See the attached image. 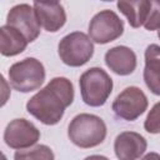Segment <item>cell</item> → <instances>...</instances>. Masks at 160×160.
<instances>
[{
  "instance_id": "1",
  "label": "cell",
  "mask_w": 160,
  "mask_h": 160,
  "mask_svg": "<svg viewBox=\"0 0 160 160\" xmlns=\"http://www.w3.org/2000/svg\"><path fill=\"white\" fill-rule=\"evenodd\" d=\"M72 82L66 78L58 76L29 99L26 110L40 122L55 125L62 119L65 109L72 104Z\"/></svg>"
},
{
  "instance_id": "2",
  "label": "cell",
  "mask_w": 160,
  "mask_h": 160,
  "mask_svg": "<svg viewBox=\"0 0 160 160\" xmlns=\"http://www.w3.org/2000/svg\"><path fill=\"white\" fill-rule=\"evenodd\" d=\"M68 136L70 141L82 149L100 145L106 136L104 120L92 114H79L69 124Z\"/></svg>"
},
{
  "instance_id": "3",
  "label": "cell",
  "mask_w": 160,
  "mask_h": 160,
  "mask_svg": "<svg viewBox=\"0 0 160 160\" xmlns=\"http://www.w3.org/2000/svg\"><path fill=\"white\" fill-rule=\"evenodd\" d=\"M79 85L84 102L92 108L104 105L112 91V80L101 68H90L82 72Z\"/></svg>"
},
{
  "instance_id": "4",
  "label": "cell",
  "mask_w": 160,
  "mask_h": 160,
  "mask_svg": "<svg viewBox=\"0 0 160 160\" xmlns=\"http://www.w3.org/2000/svg\"><path fill=\"white\" fill-rule=\"evenodd\" d=\"M8 74L10 85L19 92L38 90L45 80L44 65L35 58H26L12 64Z\"/></svg>"
},
{
  "instance_id": "5",
  "label": "cell",
  "mask_w": 160,
  "mask_h": 160,
  "mask_svg": "<svg viewBox=\"0 0 160 160\" xmlns=\"http://www.w3.org/2000/svg\"><path fill=\"white\" fill-rule=\"evenodd\" d=\"M60 60L72 68L85 65L94 55V44L90 36L81 31H74L64 36L58 46Z\"/></svg>"
},
{
  "instance_id": "6",
  "label": "cell",
  "mask_w": 160,
  "mask_h": 160,
  "mask_svg": "<svg viewBox=\"0 0 160 160\" xmlns=\"http://www.w3.org/2000/svg\"><path fill=\"white\" fill-rule=\"evenodd\" d=\"M124 32L122 20L111 10H102L98 12L89 24V36L96 44H108Z\"/></svg>"
},
{
  "instance_id": "7",
  "label": "cell",
  "mask_w": 160,
  "mask_h": 160,
  "mask_svg": "<svg viewBox=\"0 0 160 160\" xmlns=\"http://www.w3.org/2000/svg\"><path fill=\"white\" fill-rule=\"evenodd\" d=\"M148 109V98L138 86L124 89L112 102V111L118 118L134 121Z\"/></svg>"
},
{
  "instance_id": "8",
  "label": "cell",
  "mask_w": 160,
  "mask_h": 160,
  "mask_svg": "<svg viewBox=\"0 0 160 160\" xmlns=\"http://www.w3.org/2000/svg\"><path fill=\"white\" fill-rule=\"evenodd\" d=\"M40 139L39 129L26 119L11 120L4 131L5 144L15 150L31 148Z\"/></svg>"
},
{
  "instance_id": "9",
  "label": "cell",
  "mask_w": 160,
  "mask_h": 160,
  "mask_svg": "<svg viewBox=\"0 0 160 160\" xmlns=\"http://www.w3.org/2000/svg\"><path fill=\"white\" fill-rule=\"evenodd\" d=\"M6 24L18 29L29 42L40 35V24L35 15V10L28 4H19L10 9L6 16Z\"/></svg>"
},
{
  "instance_id": "10",
  "label": "cell",
  "mask_w": 160,
  "mask_h": 160,
  "mask_svg": "<svg viewBox=\"0 0 160 160\" xmlns=\"http://www.w3.org/2000/svg\"><path fill=\"white\" fill-rule=\"evenodd\" d=\"M148 146L145 138L135 131L119 134L114 142L115 155L120 160H134L142 156Z\"/></svg>"
},
{
  "instance_id": "11",
  "label": "cell",
  "mask_w": 160,
  "mask_h": 160,
  "mask_svg": "<svg viewBox=\"0 0 160 160\" xmlns=\"http://www.w3.org/2000/svg\"><path fill=\"white\" fill-rule=\"evenodd\" d=\"M34 10L40 26L49 32H56L66 22V14L59 2L34 1Z\"/></svg>"
},
{
  "instance_id": "12",
  "label": "cell",
  "mask_w": 160,
  "mask_h": 160,
  "mask_svg": "<svg viewBox=\"0 0 160 160\" xmlns=\"http://www.w3.org/2000/svg\"><path fill=\"white\" fill-rule=\"evenodd\" d=\"M105 64L118 75H130L136 68V55L128 46H114L105 52Z\"/></svg>"
},
{
  "instance_id": "13",
  "label": "cell",
  "mask_w": 160,
  "mask_h": 160,
  "mask_svg": "<svg viewBox=\"0 0 160 160\" xmlns=\"http://www.w3.org/2000/svg\"><path fill=\"white\" fill-rule=\"evenodd\" d=\"M144 81L149 90L160 95V46L151 44L145 50Z\"/></svg>"
},
{
  "instance_id": "14",
  "label": "cell",
  "mask_w": 160,
  "mask_h": 160,
  "mask_svg": "<svg viewBox=\"0 0 160 160\" xmlns=\"http://www.w3.org/2000/svg\"><path fill=\"white\" fill-rule=\"evenodd\" d=\"M28 39L18 29L4 25L0 29V52L4 56H15L28 46Z\"/></svg>"
},
{
  "instance_id": "15",
  "label": "cell",
  "mask_w": 160,
  "mask_h": 160,
  "mask_svg": "<svg viewBox=\"0 0 160 160\" xmlns=\"http://www.w3.org/2000/svg\"><path fill=\"white\" fill-rule=\"evenodd\" d=\"M118 9L124 14L131 28H140L144 25L149 10L150 0H118Z\"/></svg>"
},
{
  "instance_id": "16",
  "label": "cell",
  "mask_w": 160,
  "mask_h": 160,
  "mask_svg": "<svg viewBox=\"0 0 160 160\" xmlns=\"http://www.w3.org/2000/svg\"><path fill=\"white\" fill-rule=\"evenodd\" d=\"M16 160L19 159H49L52 160L55 156L51 151L50 148L46 145H36L29 150H18L16 154L14 155Z\"/></svg>"
},
{
  "instance_id": "17",
  "label": "cell",
  "mask_w": 160,
  "mask_h": 160,
  "mask_svg": "<svg viewBox=\"0 0 160 160\" xmlns=\"http://www.w3.org/2000/svg\"><path fill=\"white\" fill-rule=\"evenodd\" d=\"M144 26L149 31L160 29V0H150V10Z\"/></svg>"
},
{
  "instance_id": "18",
  "label": "cell",
  "mask_w": 160,
  "mask_h": 160,
  "mask_svg": "<svg viewBox=\"0 0 160 160\" xmlns=\"http://www.w3.org/2000/svg\"><path fill=\"white\" fill-rule=\"evenodd\" d=\"M144 128L150 134L160 132V101L156 102L149 111L144 122Z\"/></svg>"
},
{
  "instance_id": "19",
  "label": "cell",
  "mask_w": 160,
  "mask_h": 160,
  "mask_svg": "<svg viewBox=\"0 0 160 160\" xmlns=\"http://www.w3.org/2000/svg\"><path fill=\"white\" fill-rule=\"evenodd\" d=\"M34 1H40V2H59V0H34Z\"/></svg>"
},
{
  "instance_id": "20",
  "label": "cell",
  "mask_w": 160,
  "mask_h": 160,
  "mask_svg": "<svg viewBox=\"0 0 160 160\" xmlns=\"http://www.w3.org/2000/svg\"><path fill=\"white\" fill-rule=\"evenodd\" d=\"M158 38H159V39H160V30H159V31H158Z\"/></svg>"
},
{
  "instance_id": "21",
  "label": "cell",
  "mask_w": 160,
  "mask_h": 160,
  "mask_svg": "<svg viewBox=\"0 0 160 160\" xmlns=\"http://www.w3.org/2000/svg\"><path fill=\"white\" fill-rule=\"evenodd\" d=\"M102 1H112V0H102Z\"/></svg>"
}]
</instances>
